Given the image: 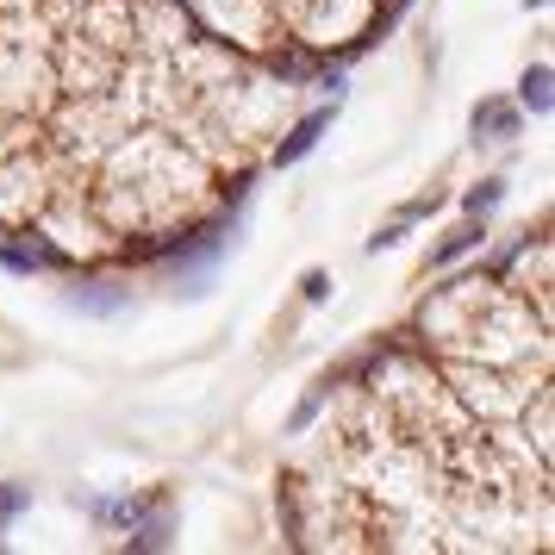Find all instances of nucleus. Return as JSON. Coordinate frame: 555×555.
Segmentation results:
<instances>
[{
  "label": "nucleus",
  "mask_w": 555,
  "mask_h": 555,
  "mask_svg": "<svg viewBox=\"0 0 555 555\" xmlns=\"http://www.w3.org/2000/svg\"><path fill=\"white\" fill-rule=\"evenodd\" d=\"M0 262L7 269H63V250H51V244H38V237H13V244H0Z\"/></svg>",
  "instance_id": "1"
},
{
  "label": "nucleus",
  "mask_w": 555,
  "mask_h": 555,
  "mask_svg": "<svg viewBox=\"0 0 555 555\" xmlns=\"http://www.w3.org/2000/svg\"><path fill=\"white\" fill-rule=\"evenodd\" d=\"M475 131H487V138H512L518 131V113L505 101H487V106H475Z\"/></svg>",
  "instance_id": "4"
},
{
  "label": "nucleus",
  "mask_w": 555,
  "mask_h": 555,
  "mask_svg": "<svg viewBox=\"0 0 555 555\" xmlns=\"http://www.w3.org/2000/svg\"><path fill=\"white\" fill-rule=\"evenodd\" d=\"M480 237H487V231H480V225H462V231H450V237L437 244V256H430V262H455V256H462V250H475Z\"/></svg>",
  "instance_id": "6"
},
{
  "label": "nucleus",
  "mask_w": 555,
  "mask_h": 555,
  "mask_svg": "<svg viewBox=\"0 0 555 555\" xmlns=\"http://www.w3.org/2000/svg\"><path fill=\"white\" fill-rule=\"evenodd\" d=\"M31 505V487H0V525L13 518V512H26Z\"/></svg>",
  "instance_id": "9"
},
{
  "label": "nucleus",
  "mask_w": 555,
  "mask_h": 555,
  "mask_svg": "<svg viewBox=\"0 0 555 555\" xmlns=\"http://www.w3.org/2000/svg\"><path fill=\"white\" fill-rule=\"evenodd\" d=\"M500 194H505V181H480L475 194H468V212H475V219H480V212H493V206H500Z\"/></svg>",
  "instance_id": "8"
},
{
  "label": "nucleus",
  "mask_w": 555,
  "mask_h": 555,
  "mask_svg": "<svg viewBox=\"0 0 555 555\" xmlns=\"http://www.w3.org/2000/svg\"><path fill=\"white\" fill-rule=\"evenodd\" d=\"M518 101H525L537 119H550V63L525 69V81H518Z\"/></svg>",
  "instance_id": "3"
},
{
  "label": "nucleus",
  "mask_w": 555,
  "mask_h": 555,
  "mask_svg": "<svg viewBox=\"0 0 555 555\" xmlns=\"http://www.w3.org/2000/svg\"><path fill=\"white\" fill-rule=\"evenodd\" d=\"M169 530H176L169 505H156V512H151V525H138V530H131V543H138V550H163V543H169Z\"/></svg>",
  "instance_id": "5"
},
{
  "label": "nucleus",
  "mask_w": 555,
  "mask_h": 555,
  "mask_svg": "<svg viewBox=\"0 0 555 555\" xmlns=\"http://www.w3.org/2000/svg\"><path fill=\"white\" fill-rule=\"evenodd\" d=\"M126 294H69V312H119Z\"/></svg>",
  "instance_id": "7"
},
{
  "label": "nucleus",
  "mask_w": 555,
  "mask_h": 555,
  "mask_svg": "<svg viewBox=\"0 0 555 555\" xmlns=\"http://www.w3.org/2000/svg\"><path fill=\"white\" fill-rule=\"evenodd\" d=\"M325 126H331V113H312V119H300V126H294V138L275 151V163H300V156L319 144V131H325Z\"/></svg>",
  "instance_id": "2"
}]
</instances>
